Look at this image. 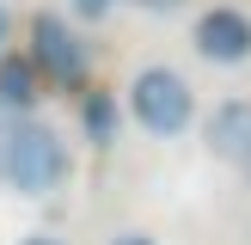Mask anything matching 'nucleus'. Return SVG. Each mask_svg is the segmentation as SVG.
<instances>
[{
  "instance_id": "f257e3e1",
  "label": "nucleus",
  "mask_w": 251,
  "mask_h": 245,
  "mask_svg": "<svg viewBox=\"0 0 251 245\" xmlns=\"http://www.w3.org/2000/svg\"><path fill=\"white\" fill-rule=\"evenodd\" d=\"M61 178H68L61 129L43 117H12V129H0V184H12L19 196H49Z\"/></svg>"
},
{
  "instance_id": "f03ea898",
  "label": "nucleus",
  "mask_w": 251,
  "mask_h": 245,
  "mask_svg": "<svg viewBox=\"0 0 251 245\" xmlns=\"http://www.w3.org/2000/svg\"><path fill=\"white\" fill-rule=\"evenodd\" d=\"M129 110L147 135H184L196 117V98H190V80L178 68H141L129 86Z\"/></svg>"
},
{
  "instance_id": "7ed1b4c3",
  "label": "nucleus",
  "mask_w": 251,
  "mask_h": 245,
  "mask_svg": "<svg viewBox=\"0 0 251 245\" xmlns=\"http://www.w3.org/2000/svg\"><path fill=\"white\" fill-rule=\"evenodd\" d=\"M37 68V80H55V86H86V43L68 31V19L61 12H37L31 19V55H25Z\"/></svg>"
},
{
  "instance_id": "20e7f679",
  "label": "nucleus",
  "mask_w": 251,
  "mask_h": 245,
  "mask_svg": "<svg viewBox=\"0 0 251 245\" xmlns=\"http://www.w3.org/2000/svg\"><path fill=\"white\" fill-rule=\"evenodd\" d=\"M196 55L202 61H221V68H239L251 55V19L233 6H208L196 19Z\"/></svg>"
},
{
  "instance_id": "39448f33",
  "label": "nucleus",
  "mask_w": 251,
  "mask_h": 245,
  "mask_svg": "<svg viewBox=\"0 0 251 245\" xmlns=\"http://www.w3.org/2000/svg\"><path fill=\"white\" fill-rule=\"evenodd\" d=\"M202 141L215 159H227V166H251V98H227V104H215V117L202 122Z\"/></svg>"
},
{
  "instance_id": "423d86ee",
  "label": "nucleus",
  "mask_w": 251,
  "mask_h": 245,
  "mask_svg": "<svg viewBox=\"0 0 251 245\" xmlns=\"http://www.w3.org/2000/svg\"><path fill=\"white\" fill-rule=\"evenodd\" d=\"M37 68L25 55H0V110L6 117H31V104H37Z\"/></svg>"
},
{
  "instance_id": "0eeeda50",
  "label": "nucleus",
  "mask_w": 251,
  "mask_h": 245,
  "mask_svg": "<svg viewBox=\"0 0 251 245\" xmlns=\"http://www.w3.org/2000/svg\"><path fill=\"white\" fill-rule=\"evenodd\" d=\"M80 122H86V135H92L98 147H104V141H117V104H110L104 92H92V98H86V110H80Z\"/></svg>"
},
{
  "instance_id": "6e6552de",
  "label": "nucleus",
  "mask_w": 251,
  "mask_h": 245,
  "mask_svg": "<svg viewBox=\"0 0 251 245\" xmlns=\"http://www.w3.org/2000/svg\"><path fill=\"white\" fill-rule=\"evenodd\" d=\"M74 19H104V12H117V0H68Z\"/></svg>"
},
{
  "instance_id": "1a4fd4ad",
  "label": "nucleus",
  "mask_w": 251,
  "mask_h": 245,
  "mask_svg": "<svg viewBox=\"0 0 251 245\" xmlns=\"http://www.w3.org/2000/svg\"><path fill=\"white\" fill-rule=\"evenodd\" d=\"M135 6H147V12H178L184 0H135Z\"/></svg>"
},
{
  "instance_id": "9d476101",
  "label": "nucleus",
  "mask_w": 251,
  "mask_h": 245,
  "mask_svg": "<svg viewBox=\"0 0 251 245\" xmlns=\"http://www.w3.org/2000/svg\"><path fill=\"white\" fill-rule=\"evenodd\" d=\"M110 245H153V239H147V233H117Z\"/></svg>"
},
{
  "instance_id": "9b49d317",
  "label": "nucleus",
  "mask_w": 251,
  "mask_h": 245,
  "mask_svg": "<svg viewBox=\"0 0 251 245\" xmlns=\"http://www.w3.org/2000/svg\"><path fill=\"white\" fill-rule=\"evenodd\" d=\"M12 37V12H6V0H0V43Z\"/></svg>"
},
{
  "instance_id": "f8f14e48",
  "label": "nucleus",
  "mask_w": 251,
  "mask_h": 245,
  "mask_svg": "<svg viewBox=\"0 0 251 245\" xmlns=\"http://www.w3.org/2000/svg\"><path fill=\"white\" fill-rule=\"evenodd\" d=\"M19 245H61V239H49V233H31V239H19Z\"/></svg>"
}]
</instances>
